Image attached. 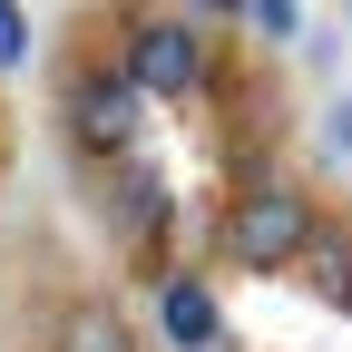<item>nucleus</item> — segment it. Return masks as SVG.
<instances>
[{"label":"nucleus","instance_id":"f257e3e1","mask_svg":"<svg viewBox=\"0 0 352 352\" xmlns=\"http://www.w3.org/2000/svg\"><path fill=\"white\" fill-rule=\"evenodd\" d=\"M323 235V206L314 186H294V176H245V186H226V206H215V264L226 274H294L303 254H314Z\"/></svg>","mask_w":352,"mask_h":352},{"label":"nucleus","instance_id":"f03ea898","mask_svg":"<svg viewBox=\"0 0 352 352\" xmlns=\"http://www.w3.org/2000/svg\"><path fill=\"white\" fill-rule=\"evenodd\" d=\"M108 59H118V78L127 88H138V98H206V88H215V69H226V59H215V30H196L186 10H157V0H118V10H108Z\"/></svg>","mask_w":352,"mask_h":352},{"label":"nucleus","instance_id":"7ed1b4c3","mask_svg":"<svg viewBox=\"0 0 352 352\" xmlns=\"http://www.w3.org/2000/svg\"><path fill=\"white\" fill-rule=\"evenodd\" d=\"M147 138V98L118 78V59H69L59 69V147L69 166H118V157H138Z\"/></svg>","mask_w":352,"mask_h":352},{"label":"nucleus","instance_id":"20e7f679","mask_svg":"<svg viewBox=\"0 0 352 352\" xmlns=\"http://www.w3.org/2000/svg\"><path fill=\"white\" fill-rule=\"evenodd\" d=\"M108 226H118V245H127V264L157 284L166 264H176V176L157 166V157H118L108 166Z\"/></svg>","mask_w":352,"mask_h":352},{"label":"nucleus","instance_id":"39448f33","mask_svg":"<svg viewBox=\"0 0 352 352\" xmlns=\"http://www.w3.org/2000/svg\"><path fill=\"white\" fill-rule=\"evenodd\" d=\"M147 294H157V352H226V294H215V274L166 264Z\"/></svg>","mask_w":352,"mask_h":352},{"label":"nucleus","instance_id":"423d86ee","mask_svg":"<svg viewBox=\"0 0 352 352\" xmlns=\"http://www.w3.org/2000/svg\"><path fill=\"white\" fill-rule=\"evenodd\" d=\"M50 352H147V333L127 323L108 294H69L50 314Z\"/></svg>","mask_w":352,"mask_h":352},{"label":"nucleus","instance_id":"0eeeda50","mask_svg":"<svg viewBox=\"0 0 352 352\" xmlns=\"http://www.w3.org/2000/svg\"><path fill=\"white\" fill-rule=\"evenodd\" d=\"M294 274H303V284H314V294L333 303V314H352V235L333 226V215H323V235H314V254H303V264H294Z\"/></svg>","mask_w":352,"mask_h":352},{"label":"nucleus","instance_id":"6e6552de","mask_svg":"<svg viewBox=\"0 0 352 352\" xmlns=\"http://www.w3.org/2000/svg\"><path fill=\"white\" fill-rule=\"evenodd\" d=\"M314 147H323L333 166H352V88H333V98L314 108Z\"/></svg>","mask_w":352,"mask_h":352},{"label":"nucleus","instance_id":"1a4fd4ad","mask_svg":"<svg viewBox=\"0 0 352 352\" xmlns=\"http://www.w3.org/2000/svg\"><path fill=\"white\" fill-rule=\"evenodd\" d=\"M245 30L274 39V50H294V39H303V0H245Z\"/></svg>","mask_w":352,"mask_h":352},{"label":"nucleus","instance_id":"9d476101","mask_svg":"<svg viewBox=\"0 0 352 352\" xmlns=\"http://www.w3.org/2000/svg\"><path fill=\"white\" fill-rule=\"evenodd\" d=\"M30 0H0V69H30Z\"/></svg>","mask_w":352,"mask_h":352},{"label":"nucleus","instance_id":"9b49d317","mask_svg":"<svg viewBox=\"0 0 352 352\" xmlns=\"http://www.w3.org/2000/svg\"><path fill=\"white\" fill-rule=\"evenodd\" d=\"M294 59L314 69V78H333V69H342V30H314V20H303V39H294Z\"/></svg>","mask_w":352,"mask_h":352},{"label":"nucleus","instance_id":"f8f14e48","mask_svg":"<svg viewBox=\"0 0 352 352\" xmlns=\"http://www.w3.org/2000/svg\"><path fill=\"white\" fill-rule=\"evenodd\" d=\"M196 30H245V0H176Z\"/></svg>","mask_w":352,"mask_h":352},{"label":"nucleus","instance_id":"ddd939ff","mask_svg":"<svg viewBox=\"0 0 352 352\" xmlns=\"http://www.w3.org/2000/svg\"><path fill=\"white\" fill-rule=\"evenodd\" d=\"M333 30H342V39H352V0H333Z\"/></svg>","mask_w":352,"mask_h":352},{"label":"nucleus","instance_id":"4468645a","mask_svg":"<svg viewBox=\"0 0 352 352\" xmlns=\"http://www.w3.org/2000/svg\"><path fill=\"white\" fill-rule=\"evenodd\" d=\"M0 166H10V118H0Z\"/></svg>","mask_w":352,"mask_h":352}]
</instances>
